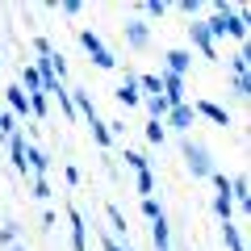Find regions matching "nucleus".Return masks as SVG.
<instances>
[{"label": "nucleus", "mask_w": 251, "mask_h": 251, "mask_svg": "<svg viewBox=\"0 0 251 251\" xmlns=\"http://www.w3.org/2000/svg\"><path fill=\"white\" fill-rule=\"evenodd\" d=\"M163 59H168V72L172 75H184L188 67H193V54H188V50H168Z\"/></svg>", "instance_id": "9b49d317"}, {"label": "nucleus", "mask_w": 251, "mask_h": 251, "mask_svg": "<svg viewBox=\"0 0 251 251\" xmlns=\"http://www.w3.org/2000/svg\"><path fill=\"white\" fill-rule=\"evenodd\" d=\"M138 193H143V197L155 193V176H151V172H138Z\"/></svg>", "instance_id": "5701e85b"}, {"label": "nucleus", "mask_w": 251, "mask_h": 251, "mask_svg": "<svg viewBox=\"0 0 251 251\" xmlns=\"http://www.w3.org/2000/svg\"><path fill=\"white\" fill-rule=\"evenodd\" d=\"M163 138H168V126H163V122H147V143H155V147H159Z\"/></svg>", "instance_id": "6ab92c4d"}, {"label": "nucleus", "mask_w": 251, "mask_h": 251, "mask_svg": "<svg viewBox=\"0 0 251 251\" xmlns=\"http://www.w3.org/2000/svg\"><path fill=\"white\" fill-rule=\"evenodd\" d=\"M0 67H4V59H0Z\"/></svg>", "instance_id": "473e14b6"}, {"label": "nucleus", "mask_w": 251, "mask_h": 251, "mask_svg": "<svg viewBox=\"0 0 251 251\" xmlns=\"http://www.w3.org/2000/svg\"><path fill=\"white\" fill-rule=\"evenodd\" d=\"M34 197H38V201L50 197V184H46V176H34Z\"/></svg>", "instance_id": "bb28decb"}, {"label": "nucleus", "mask_w": 251, "mask_h": 251, "mask_svg": "<svg viewBox=\"0 0 251 251\" xmlns=\"http://www.w3.org/2000/svg\"><path fill=\"white\" fill-rule=\"evenodd\" d=\"M13 251H25V247H21V243H13Z\"/></svg>", "instance_id": "2f4dec72"}, {"label": "nucleus", "mask_w": 251, "mask_h": 251, "mask_svg": "<svg viewBox=\"0 0 251 251\" xmlns=\"http://www.w3.org/2000/svg\"><path fill=\"white\" fill-rule=\"evenodd\" d=\"M184 159H188V172L197 180H209L214 176V159H209L205 143H197V138H184Z\"/></svg>", "instance_id": "f257e3e1"}, {"label": "nucleus", "mask_w": 251, "mask_h": 251, "mask_svg": "<svg viewBox=\"0 0 251 251\" xmlns=\"http://www.w3.org/2000/svg\"><path fill=\"white\" fill-rule=\"evenodd\" d=\"M247 197H251V193H247V176H234L230 180V201H234V205H247Z\"/></svg>", "instance_id": "dca6fc26"}, {"label": "nucleus", "mask_w": 251, "mask_h": 251, "mask_svg": "<svg viewBox=\"0 0 251 251\" xmlns=\"http://www.w3.org/2000/svg\"><path fill=\"white\" fill-rule=\"evenodd\" d=\"M147 38H151V29H147V21H126V42L134 46V50H143Z\"/></svg>", "instance_id": "1a4fd4ad"}, {"label": "nucleus", "mask_w": 251, "mask_h": 251, "mask_svg": "<svg viewBox=\"0 0 251 251\" xmlns=\"http://www.w3.org/2000/svg\"><path fill=\"white\" fill-rule=\"evenodd\" d=\"M117 100H122V105H138V100H143V92H138V84H134V75L126 72V80H122V88L113 92Z\"/></svg>", "instance_id": "9d476101"}, {"label": "nucleus", "mask_w": 251, "mask_h": 251, "mask_svg": "<svg viewBox=\"0 0 251 251\" xmlns=\"http://www.w3.org/2000/svg\"><path fill=\"white\" fill-rule=\"evenodd\" d=\"M34 50H38V54H42V59H50V54H54V46H50V42H46V38H34Z\"/></svg>", "instance_id": "c756f323"}, {"label": "nucleus", "mask_w": 251, "mask_h": 251, "mask_svg": "<svg viewBox=\"0 0 251 251\" xmlns=\"http://www.w3.org/2000/svg\"><path fill=\"white\" fill-rule=\"evenodd\" d=\"M151 243H155V251H168V247H172V239H168V218L151 222Z\"/></svg>", "instance_id": "ddd939ff"}, {"label": "nucleus", "mask_w": 251, "mask_h": 251, "mask_svg": "<svg viewBox=\"0 0 251 251\" xmlns=\"http://www.w3.org/2000/svg\"><path fill=\"white\" fill-rule=\"evenodd\" d=\"M143 13H147V17H163V13H168V4H163V0H147Z\"/></svg>", "instance_id": "b1692460"}, {"label": "nucleus", "mask_w": 251, "mask_h": 251, "mask_svg": "<svg viewBox=\"0 0 251 251\" xmlns=\"http://www.w3.org/2000/svg\"><path fill=\"white\" fill-rule=\"evenodd\" d=\"M143 214L151 218V222H159V218H163V209H159V201H155V197H143Z\"/></svg>", "instance_id": "4be33fe9"}, {"label": "nucleus", "mask_w": 251, "mask_h": 251, "mask_svg": "<svg viewBox=\"0 0 251 251\" xmlns=\"http://www.w3.org/2000/svg\"><path fill=\"white\" fill-rule=\"evenodd\" d=\"M46 105H50L46 92H29V113H34V117H46Z\"/></svg>", "instance_id": "aec40b11"}, {"label": "nucleus", "mask_w": 251, "mask_h": 251, "mask_svg": "<svg viewBox=\"0 0 251 251\" xmlns=\"http://www.w3.org/2000/svg\"><path fill=\"white\" fill-rule=\"evenodd\" d=\"M100 247H105V251H130V247H122L113 234H100Z\"/></svg>", "instance_id": "c85d7f7f"}, {"label": "nucleus", "mask_w": 251, "mask_h": 251, "mask_svg": "<svg viewBox=\"0 0 251 251\" xmlns=\"http://www.w3.org/2000/svg\"><path fill=\"white\" fill-rule=\"evenodd\" d=\"M222 239H226V247H230V251H247V247H243V234H239V226H234V222H222Z\"/></svg>", "instance_id": "2eb2a0df"}, {"label": "nucleus", "mask_w": 251, "mask_h": 251, "mask_svg": "<svg viewBox=\"0 0 251 251\" xmlns=\"http://www.w3.org/2000/svg\"><path fill=\"white\" fill-rule=\"evenodd\" d=\"M4 100H9V113H13V117H25V113H29V97L17 88V84L4 88Z\"/></svg>", "instance_id": "6e6552de"}, {"label": "nucleus", "mask_w": 251, "mask_h": 251, "mask_svg": "<svg viewBox=\"0 0 251 251\" xmlns=\"http://www.w3.org/2000/svg\"><path fill=\"white\" fill-rule=\"evenodd\" d=\"M214 214L222 218V222H230V214H234V201H230V193H218V197H214Z\"/></svg>", "instance_id": "f3484780"}, {"label": "nucleus", "mask_w": 251, "mask_h": 251, "mask_svg": "<svg viewBox=\"0 0 251 251\" xmlns=\"http://www.w3.org/2000/svg\"><path fill=\"white\" fill-rule=\"evenodd\" d=\"M234 97H239V100H247V97H251V84H247V75H234Z\"/></svg>", "instance_id": "a878e982"}, {"label": "nucleus", "mask_w": 251, "mask_h": 251, "mask_svg": "<svg viewBox=\"0 0 251 251\" xmlns=\"http://www.w3.org/2000/svg\"><path fill=\"white\" fill-rule=\"evenodd\" d=\"M188 38H193V46H197L205 59H218V46H214V38L205 34V21H193V25H188Z\"/></svg>", "instance_id": "20e7f679"}, {"label": "nucleus", "mask_w": 251, "mask_h": 251, "mask_svg": "<svg viewBox=\"0 0 251 251\" xmlns=\"http://www.w3.org/2000/svg\"><path fill=\"white\" fill-rule=\"evenodd\" d=\"M193 113H197V117H209L214 126H230V113H226L222 105H214V100H193Z\"/></svg>", "instance_id": "423d86ee"}, {"label": "nucleus", "mask_w": 251, "mask_h": 251, "mask_svg": "<svg viewBox=\"0 0 251 251\" xmlns=\"http://www.w3.org/2000/svg\"><path fill=\"white\" fill-rule=\"evenodd\" d=\"M67 222H72V247L75 251H88V226H84V218H80L75 205H67Z\"/></svg>", "instance_id": "39448f33"}, {"label": "nucleus", "mask_w": 251, "mask_h": 251, "mask_svg": "<svg viewBox=\"0 0 251 251\" xmlns=\"http://www.w3.org/2000/svg\"><path fill=\"white\" fill-rule=\"evenodd\" d=\"M9 155H13V168H17V176H25V134H21V130H17V134H9Z\"/></svg>", "instance_id": "0eeeda50"}, {"label": "nucleus", "mask_w": 251, "mask_h": 251, "mask_svg": "<svg viewBox=\"0 0 251 251\" xmlns=\"http://www.w3.org/2000/svg\"><path fill=\"white\" fill-rule=\"evenodd\" d=\"M105 214H109V222H113V230H117V234H126V230H130V226H126V214H122L117 205H105Z\"/></svg>", "instance_id": "412c9836"}, {"label": "nucleus", "mask_w": 251, "mask_h": 251, "mask_svg": "<svg viewBox=\"0 0 251 251\" xmlns=\"http://www.w3.org/2000/svg\"><path fill=\"white\" fill-rule=\"evenodd\" d=\"M230 72H234V75H247V50H239V54L230 59Z\"/></svg>", "instance_id": "393cba45"}, {"label": "nucleus", "mask_w": 251, "mask_h": 251, "mask_svg": "<svg viewBox=\"0 0 251 251\" xmlns=\"http://www.w3.org/2000/svg\"><path fill=\"white\" fill-rule=\"evenodd\" d=\"M122 159L130 163L134 172H151V168H147V155H143V151H130V147H126V151H122Z\"/></svg>", "instance_id": "a211bd4d"}, {"label": "nucleus", "mask_w": 251, "mask_h": 251, "mask_svg": "<svg viewBox=\"0 0 251 251\" xmlns=\"http://www.w3.org/2000/svg\"><path fill=\"white\" fill-rule=\"evenodd\" d=\"M176 9H180V13H188V17H193V13H197V9H201V4H197V0H180Z\"/></svg>", "instance_id": "7c9ffc66"}, {"label": "nucleus", "mask_w": 251, "mask_h": 251, "mask_svg": "<svg viewBox=\"0 0 251 251\" xmlns=\"http://www.w3.org/2000/svg\"><path fill=\"white\" fill-rule=\"evenodd\" d=\"M17 243V226H0V247H13Z\"/></svg>", "instance_id": "cd10ccee"}, {"label": "nucleus", "mask_w": 251, "mask_h": 251, "mask_svg": "<svg viewBox=\"0 0 251 251\" xmlns=\"http://www.w3.org/2000/svg\"><path fill=\"white\" fill-rule=\"evenodd\" d=\"M17 88L25 92V97H29V92H42V80H38V67H34V63L21 67V84H17Z\"/></svg>", "instance_id": "f8f14e48"}, {"label": "nucleus", "mask_w": 251, "mask_h": 251, "mask_svg": "<svg viewBox=\"0 0 251 251\" xmlns=\"http://www.w3.org/2000/svg\"><path fill=\"white\" fill-rule=\"evenodd\" d=\"M143 105H147V113H151V122H163V117H168V100L163 97H143Z\"/></svg>", "instance_id": "4468645a"}, {"label": "nucleus", "mask_w": 251, "mask_h": 251, "mask_svg": "<svg viewBox=\"0 0 251 251\" xmlns=\"http://www.w3.org/2000/svg\"><path fill=\"white\" fill-rule=\"evenodd\" d=\"M163 126H172V130H180V134L188 138V130H193V126H197V113H193V105H172L168 109V117H163Z\"/></svg>", "instance_id": "7ed1b4c3"}, {"label": "nucleus", "mask_w": 251, "mask_h": 251, "mask_svg": "<svg viewBox=\"0 0 251 251\" xmlns=\"http://www.w3.org/2000/svg\"><path fill=\"white\" fill-rule=\"evenodd\" d=\"M80 46H84V50L92 54V63H97L100 72H113V67H117V59H113V54L105 50V42H100V38L92 34V29H80Z\"/></svg>", "instance_id": "f03ea898"}]
</instances>
